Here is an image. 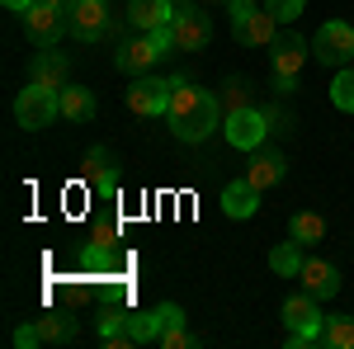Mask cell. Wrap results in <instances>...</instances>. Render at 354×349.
<instances>
[{"mask_svg": "<svg viewBox=\"0 0 354 349\" xmlns=\"http://www.w3.org/2000/svg\"><path fill=\"white\" fill-rule=\"evenodd\" d=\"M170 128L180 142H203V137L218 133V118H222V104L213 90H198L194 81H180L170 76Z\"/></svg>", "mask_w": 354, "mask_h": 349, "instance_id": "6da1fadb", "label": "cell"}, {"mask_svg": "<svg viewBox=\"0 0 354 349\" xmlns=\"http://www.w3.org/2000/svg\"><path fill=\"white\" fill-rule=\"evenodd\" d=\"M57 113H62V90H48V85H38V81H28L19 90V100H15V118H19V128H28V133L48 128Z\"/></svg>", "mask_w": 354, "mask_h": 349, "instance_id": "7a4b0ae2", "label": "cell"}, {"mask_svg": "<svg viewBox=\"0 0 354 349\" xmlns=\"http://www.w3.org/2000/svg\"><path fill=\"white\" fill-rule=\"evenodd\" d=\"M222 133H227V142H232L236 151H255V147H265V133H274V128H270V109L250 104V109L227 113V118H222Z\"/></svg>", "mask_w": 354, "mask_h": 349, "instance_id": "3957f363", "label": "cell"}, {"mask_svg": "<svg viewBox=\"0 0 354 349\" xmlns=\"http://www.w3.org/2000/svg\"><path fill=\"white\" fill-rule=\"evenodd\" d=\"M312 57L322 62V66H350L354 62V24H340V19H330V24L317 28V38H312Z\"/></svg>", "mask_w": 354, "mask_h": 349, "instance_id": "277c9868", "label": "cell"}, {"mask_svg": "<svg viewBox=\"0 0 354 349\" xmlns=\"http://www.w3.org/2000/svg\"><path fill=\"white\" fill-rule=\"evenodd\" d=\"M279 19H274L265 5H250V10H232V33H236V43L241 48H270L274 38H279Z\"/></svg>", "mask_w": 354, "mask_h": 349, "instance_id": "5b68a950", "label": "cell"}, {"mask_svg": "<svg viewBox=\"0 0 354 349\" xmlns=\"http://www.w3.org/2000/svg\"><path fill=\"white\" fill-rule=\"evenodd\" d=\"M109 0H76V10L66 15V33L76 43H100V38H109Z\"/></svg>", "mask_w": 354, "mask_h": 349, "instance_id": "8992f818", "label": "cell"}, {"mask_svg": "<svg viewBox=\"0 0 354 349\" xmlns=\"http://www.w3.org/2000/svg\"><path fill=\"white\" fill-rule=\"evenodd\" d=\"M307 57H312V43L302 38L298 28H283V33L270 43V66H274V76H298Z\"/></svg>", "mask_w": 354, "mask_h": 349, "instance_id": "52a82bcc", "label": "cell"}, {"mask_svg": "<svg viewBox=\"0 0 354 349\" xmlns=\"http://www.w3.org/2000/svg\"><path fill=\"white\" fill-rule=\"evenodd\" d=\"M128 109L142 113V118L170 113V81H161V76H137L133 90H128Z\"/></svg>", "mask_w": 354, "mask_h": 349, "instance_id": "ba28073f", "label": "cell"}, {"mask_svg": "<svg viewBox=\"0 0 354 349\" xmlns=\"http://www.w3.org/2000/svg\"><path fill=\"white\" fill-rule=\"evenodd\" d=\"M161 57L165 53L156 48V38H151V33H137V38H128V43L113 53V66H118V71H128V76H147Z\"/></svg>", "mask_w": 354, "mask_h": 349, "instance_id": "9c48e42d", "label": "cell"}, {"mask_svg": "<svg viewBox=\"0 0 354 349\" xmlns=\"http://www.w3.org/2000/svg\"><path fill=\"white\" fill-rule=\"evenodd\" d=\"M24 28H28V38H33L38 48H57L62 33H66V15L53 10L48 0H38L33 10H24Z\"/></svg>", "mask_w": 354, "mask_h": 349, "instance_id": "30bf717a", "label": "cell"}, {"mask_svg": "<svg viewBox=\"0 0 354 349\" xmlns=\"http://www.w3.org/2000/svg\"><path fill=\"white\" fill-rule=\"evenodd\" d=\"M208 38H213L208 15H198L194 5H175V48L180 53H203Z\"/></svg>", "mask_w": 354, "mask_h": 349, "instance_id": "8fae6325", "label": "cell"}, {"mask_svg": "<svg viewBox=\"0 0 354 349\" xmlns=\"http://www.w3.org/2000/svg\"><path fill=\"white\" fill-rule=\"evenodd\" d=\"M283 175H288V156H283V151H274V147H255V151H250L245 180L260 189V194H265V189H274Z\"/></svg>", "mask_w": 354, "mask_h": 349, "instance_id": "7c38bea8", "label": "cell"}, {"mask_svg": "<svg viewBox=\"0 0 354 349\" xmlns=\"http://www.w3.org/2000/svg\"><path fill=\"white\" fill-rule=\"evenodd\" d=\"M298 279H302V293H312L317 302H326V297L340 293V269L326 265V260H307Z\"/></svg>", "mask_w": 354, "mask_h": 349, "instance_id": "4fadbf2b", "label": "cell"}, {"mask_svg": "<svg viewBox=\"0 0 354 349\" xmlns=\"http://www.w3.org/2000/svg\"><path fill=\"white\" fill-rule=\"evenodd\" d=\"M128 24H133L137 33L175 24V5H170V0H133V5H128Z\"/></svg>", "mask_w": 354, "mask_h": 349, "instance_id": "5bb4252c", "label": "cell"}, {"mask_svg": "<svg viewBox=\"0 0 354 349\" xmlns=\"http://www.w3.org/2000/svg\"><path fill=\"white\" fill-rule=\"evenodd\" d=\"M66 71H71L66 53H53V48H43V53L33 57V66H28V81L48 85V90H62V85H66Z\"/></svg>", "mask_w": 354, "mask_h": 349, "instance_id": "9a60e30c", "label": "cell"}, {"mask_svg": "<svg viewBox=\"0 0 354 349\" xmlns=\"http://www.w3.org/2000/svg\"><path fill=\"white\" fill-rule=\"evenodd\" d=\"M255 208H260V189L250 185L245 175L222 189V213H227V217H236V222H241V217H255Z\"/></svg>", "mask_w": 354, "mask_h": 349, "instance_id": "2e32d148", "label": "cell"}, {"mask_svg": "<svg viewBox=\"0 0 354 349\" xmlns=\"http://www.w3.org/2000/svg\"><path fill=\"white\" fill-rule=\"evenodd\" d=\"M288 236H293L302 250L322 245V241H326V217H322V213H293V217H288Z\"/></svg>", "mask_w": 354, "mask_h": 349, "instance_id": "e0dca14e", "label": "cell"}, {"mask_svg": "<svg viewBox=\"0 0 354 349\" xmlns=\"http://www.w3.org/2000/svg\"><path fill=\"white\" fill-rule=\"evenodd\" d=\"M326 317H322V307H317V297L312 293H298L283 302V326L288 330H302V326H322Z\"/></svg>", "mask_w": 354, "mask_h": 349, "instance_id": "ac0fdd59", "label": "cell"}, {"mask_svg": "<svg viewBox=\"0 0 354 349\" xmlns=\"http://www.w3.org/2000/svg\"><path fill=\"white\" fill-rule=\"evenodd\" d=\"M62 118L90 123V118H95V90H85V85H62Z\"/></svg>", "mask_w": 354, "mask_h": 349, "instance_id": "d6986e66", "label": "cell"}, {"mask_svg": "<svg viewBox=\"0 0 354 349\" xmlns=\"http://www.w3.org/2000/svg\"><path fill=\"white\" fill-rule=\"evenodd\" d=\"M302 265H307V255H302V245L293 241V236L270 250V269H274V274H283V279H298Z\"/></svg>", "mask_w": 354, "mask_h": 349, "instance_id": "ffe728a7", "label": "cell"}, {"mask_svg": "<svg viewBox=\"0 0 354 349\" xmlns=\"http://www.w3.org/2000/svg\"><path fill=\"white\" fill-rule=\"evenodd\" d=\"M81 269H85V274H104V269H118V250H113V241L95 236V241L81 250Z\"/></svg>", "mask_w": 354, "mask_h": 349, "instance_id": "44dd1931", "label": "cell"}, {"mask_svg": "<svg viewBox=\"0 0 354 349\" xmlns=\"http://www.w3.org/2000/svg\"><path fill=\"white\" fill-rule=\"evenodd\" d=\"M218 104H222V118H227V113H236V109H250V104H255L250 81H245V76H232V81L218 90Z\"/></svg>", "mask_w": 354, "mask_h": 349, "instance_id": "7402d4cb", "label": "cell"}, {"mask_svg": "<svg viewBox=\"0 0 354 349\" xmlns=\"http://www.w3.org/2000/svg\"><path fill=\"white\" fill-rule=\"evenodd\" d=\"M38 330H43V345H71V340H76V321L62 317V312L38 317Z\"/></svg>", "mask_w": 354, "mask_h": 349, "instance_id": "603a6c76", "label": "cell"}, {"mask_svg": "<svg viewBox=\"0 0 354 349\" xmlns=\"http://www.w3.org/2000/svg\"><path fill=\"white\" fill-rule=\"evenodd\" d=\"M322 345L326 349H354V317H326L322 321Z\"/></svg>", "mask_w": 354, "mask_h": 349, "instance_id": "cb8c5ba5", "label": "cell"}, {"mask_svg": "<svg viewBox=\"0 0 354 349\" xmlns=\"http://www.w3.org/2000/svg\"><path fill=\"white\" fill-rule=\"evenodd\" d=\"M128 335H133V345H151L156 335H161V317H156V307L151 312H128V326H123Z\"/></svg>", "mask_w": 354, "mask_h": 349, "instance_id": "d4e9b609", "label": "cell"}, {"mask_svg": "<svg viewBox=\"0 0 354 349\" xmlns=\"http://www.w3.org/2000/svg\"><path fill=\"white\" fill-rule=\"evenodd\" d=\"M330 104L340 113H354V66H340L335 81H330Z\"/></svg>", "mask_w": 354, "mask_h": 349, "instance_id": "484cf974", "label": "cell"}, {"mask_svg": "<svg viewBox=\"0 0 354 349\" xmlns=\"http://www.w3.org/2000/svg\"><path fill=\"white\" fill-rule=\"evenodd\" d=\"M85 185H90V194H95V198L113 203V198H118V170H113V165H104V170H90V175H85Z\"/></svg>", "mask_w": 354, "mask_h": 349, "instance_id": "4316f807", "label": "cell"}, {"mask_svg": "<svg viewBox=\"0 0 354 349\" xmlns=\"http://www.w3.org/2000/svg\"><path fill=\"white\" fill-rule=\"evenodd\" d=\"M302 5H307V0H265V10H270L279 24H298Z\"/></svg>", "mask_w": 354, "mask_h": 349, "instance_id": "83f0119b", "label": "cell"}, {"mask_svg": "<svg viewBox=\"0 0 354 349\" xmlns=\"http://www.w3.org/2000/svg\"><path fill=\"white\" fill-rule=\"evenodd\" d=\"M123 326H128V312H123V307H104V312H100V340L118 335Z\"/></svg>", "mask_w": 354, "mask_h": 349, "instance_id": "f1b7e54d", "label": "cell"}, {"mask_svg": "<svg viewBox=\"0 0 354 349\" xmlns=\"http://www.w3.org/2000/svg\"><path fill=\"white\" fill-rule=\"evenodd\" d=\"M322 345V326H302V330H288V349H312Z\"/></svg>", "mask_w": 354, "mask_h": 349, "instance_id": "f546056e", "label": "cell"}, {"mask_svg": "<svg viewBox=\"0 0 354 349\" xmlns=\"http://www.w3.org/2000/svg\"><path fill=\"white\" fill-rule=\"evenodd\" d=\"M156 345H165V349H189V345H198L194 335H185V321L180 326H170V330H161V340Z\"/></svg>", "mask_w": 354, "mask_h": 349, "instance_id": "4dcf8cb0", "label": "cell"}, {"mask_svg": "<svg viewBox=\"0 0 354 349\" xmlns=\"http://www.w3.org/2000/svg\"><path fill=\"white\" fill-rule=\"evenodd\" d=\"M15 345H19V349L43 345V330H38V321H33V326H19V330H15Z\"/></svg>", "mask_w": 354, "mask_h": 349, "instance_id": "1f68e13d", "label": "cell"}, {"mask_svg": "<svg viewBox=\"0 0 354 349\" xmlns=\"http://www.w3.org/2000/svg\"><path fill=\"white\" fill-rule=\"evenodd\" d=\"M104 165H113V151H109V147H90V156H85V170H104Z\"/></svg>", "mask_w": 354, "mask_h": 349, "instance_id": "d6a6232c", "label": "cell"}, {"mask_svg": "<svg viewBox=\"0 0 354 349\" xmlns=\"http://www.w3.org/2000/svg\"><path fill=\"white\" fill-rule=\"evenodd\" d=\"M274 95H279V100L298 95V76H274Z\"/></svg>", "mask_w": 354, "mask_h": 349, "instance_id": "836d02e7", "label": "cell"}, {"mask_svg": "<svg viewBox=\"0 0 354 349\" xmlns=\"http://www.w3.org/2000/svg\"><path fill=\"white\" fill-rule=\"evenodd\" d=\"M270 128H274V133H293V118H288L283 109H274V104H270Z\"/></svg>", "mask_w": 354, "mask_h": 349, "instance_id": "e575fe53", "label": "cell"}, {"mask_svg": "<svg viewBox=\"0 0 354 349\" xmlns=\"http://www.w3.org/2000/svg\"><path fill=\"white\" fill-rule=\"evenodd\" d=\"M0 5H5V10H15V15H24V10H33L38 0H0Z\"/></svg>", "mask_w": 354, "mask_h": 349, "instance_id": "d590c367", "label": "cell"}, {"mask_svg": "<svg viewBox=\"0 0 354 349\" xmlns=\"http://www.w3.org/2000/svg\"><path fill=\"white\" fill-rule=\"evenodd\" d=\"M48 5H53V10H62V15H71V10H76V0H48Z\"/></svg>", "mask_w": 354, "mask_h": 349, "instance_id": "8d00e7d4", "label": "cell"}, {"mask_svg": "<svg viewBox=\"0 0 354 349\" xmlns=\"http://www.w3.org/2000/svg\"><path fill=\"white\" fill-rule=\"evenodd\" d=\"M250 5H265V0H227V10H250Z\"/></svg>", "mask_w": 354, "mask_h": 349, "instance_id": "74e56055", "label": "cell"}]
</instances>
